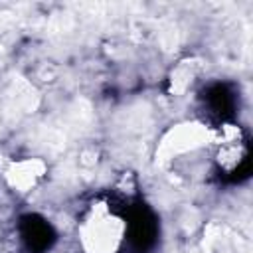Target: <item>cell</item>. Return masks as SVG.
I'll list each match as a JSON object with an SVG mask.
<instances>
[{"label":"cell","mask_w":253,"mask_h":253,"mask_svg":"<svg viewBox=\"0 0 253 253\" xmlns=\"http://www.w3.org/2000/svg\"><path fill=\"white\" fill-rule=\"evenodd\" d=\"M75 239L81 253H121L128 243V215L109 198H93L77 217Z\"/></svg>","instance_id":"cell-1"},{"label":"cell","mask_w":253,"mask_h":253,"mask_svg":"<svg viewBox=\"0 0 253 253\" xmlns=\"http://www.w3.org/2000/svg\"><path fill=\"white\" fill-rule=\"evenodd\" d=\"M211 125L200 119H186L162 130L154 146V162L168 168L188 156L210 150Z\"/></svg>","instance_id":"cell-2"},{"label":"cell","mask_w":253,"mask_h":253,"mask_svg":"<svg viewBox=\"0 0 253 253\" xmlns=\"http://www.w3.org/2000/svg\"><path fill=\"white\" fill-rule=\"evenodd\" d=\"M211 162L221 174H235L249 158V136L237 121H219L211 125L210 140Z\"/></svg>","instance_id":"cell-3"},{"label":"cell","mask_w":253,"mask_h":253,"mask_svg":"<svg viewBox=\"0 0 253 253\" xmlns=\"http://www.w3.org/2000/svg\"><path fill=\"white\" fill-rule=\"evenodd\" d=\"M49 174V164L42 156H16L4 160L0 176L4 186L16 196H30L36 192Z\"/></svg>","instance_id":"cell-4"},{"label":"cell","mask_w":253,"mask_h":253,"mask_svg":"<svg viewBox=\"0 0 253 253\" xmlns=\"http://www.w3.org/2000/svg\"><path fill=\"white\" fill-rule=\"evenodd\" d=\"M204 73H206V63L200 55L188 53V55L178 57L166 73V79H164L166 93L174 99L186 97L198 87Z\"/></svg>","instance_id":"cell-5"},{"label":"cell","mask_w":253,"mask_h":253,"mask_svg":"<svg viewBox=\"0 0 253 253\" xmlns=\"http://www.w3.org/2000/svg\"><path fill=\"white\" fill-rule=\"evenodd\" d=\"M196 253H229L223 225H219L215 221L206 223L204 229H202Z\"/></svg>","instance_id":"cell-6"},{"label":"cell","mask_w":253,"mask_h":253,"mask_svg":"<svg viewBox=\"0 0 253 253\" xmlns=\"http://www.w3.org/2000/svg\"><path fill=\"white\" fill-rule=\"evenodd\" d=\"M77 162L83 170H93L99 166L101 162V148L93 142H87L79 148V154H77Z\"/></svg>","instance_id":"cell-7"}]
</instances>
